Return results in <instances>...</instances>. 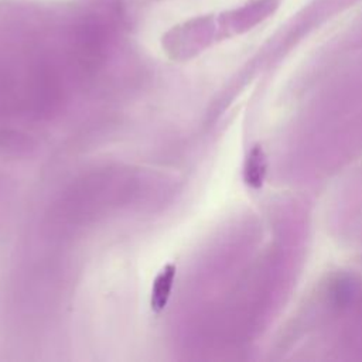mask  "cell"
<instances>
[{"label": "cell", "instance_id": "1", "mask_svg": "<svg viewBox=\"0 0 362 362\" xmlns=\"http://www.w3.org/2000/svg\"><path fill=\"white\" fill-rule=\"evenodd\" d=\"M177 267L173 263L164 264L160 272L156 274L153 284H151V294H150V307L154 313H161L170 300L174 280H175Z\"/></svg>", "mask_w": 362, "mask_h": 362}]
</instances>
